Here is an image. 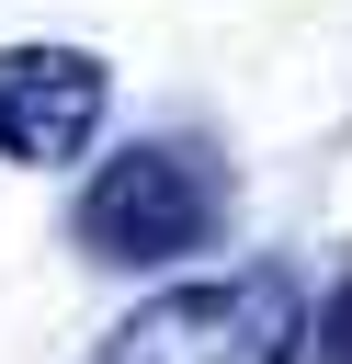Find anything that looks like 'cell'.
<instances>
[{
  "label": "cell",
  "instance_id": "1",
  "mask_svg": "<svg viewBox=\"0 0 352 364\" xmlns=\"http://www.w3.org/2000/svg\"><path fill=\"white\" fill-rule=\"evenodd\" d=\"M295 353H307V284L284 262L170 284L136 318H114V341H102V364H295Z\"/></svg>",
  "mask_w": 352,
  "mask_h": 364
},
{
  "label": "cell",
  "instance_id": "2",
  "mask_svg": "<svg viewBox=\"0 0 352 364\" xmlns=\"http://www.w3.org/2000/svg\"><path fill=\"white\" fill-rule=\"evenodd\" d=\"M204 239H216V182L193 148H125L79 182V250H102V262L148 273V262H182Z\"/></svg>",
  "mask_w": 352,
  "mask_h": 364
},
{
  "label": "cell",
  "instance_id": "3",
  "mask_svg": "<svg viewBox=\"0 0 352 364\" xmlns=\"http://www.w3.org/2000/svg\"><path fill=\"white\" fill-rule=\"evenodd\" d=\"M102 102H114L102 57H79V46H0V159H23V171L79 159Z\"/></svg>",
  "mask_w": 352,
  "mask_h": 364
},
{
  "label": "cell",
  "instance_id": "4",
  "mask_svg": "<svg viewBox=\"0 0 352 364\" xmlns=\"http://www.w3.org/2000/svg\"><path fill=\"white\" fill-rule=\"evenodd\" d=\"M318 364H352V284L318 307Z\"/></svg>",
  "mask_w": 352,
  "mask_h": 364
}]
</instances>
